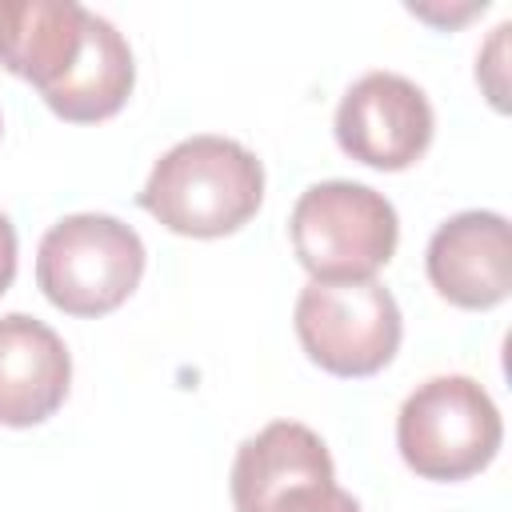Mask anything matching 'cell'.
Returning a JSON list of instances; mask_svg holds the SVG:
<instances>
[{
    "label": "cell",
    "instance_id": "12",
    "mask_svg": "<svg viewBox=\"0 0 512 512\" xmlns=\"http://www.w3.org/2000/svg\"><path fill=\"white\" fill-rule=\"evenodd\" d=\"M12 280H16V228L0 212V296L12 288Z\"/></svg>",
    "mask_w": 512,
    "mask_h": 512
},
{
    "label": "cell",
    "instance_id": "4",
    "mask_svg": "<svg viewBox=\"0 0 512 512\" xmlns=\"http://www.w3.org/2000/svg\"><path fill=\"white\" fill-rule=\"evenodd\" d=\"M504 440V420L492 396L472 376L424 380L396 416V448L424 480H468L484 472Z\"/></svg>",
    "mask_w": 512,
    "mask_h": 512
},
{
    "label": "cell",
    "instance_id": "3",
    "mask_svg": "<svg viewBox=\"0 0 512 512\" xmlns=\"http://www.w3.org/2000/svg\"><path fill=\"white\" fill-rule=\"evenodd\" d=\"M296 260L312 280H372L396 252L400 220L388 196L356 180H320L288 216Z\"/></svg>",
    "mask_w": 512,
    "mask_h": 512
},
{
    "label": "cell",
    "instance_id": "9",
    "mask_svg": "<svg viewBox=\"0 0 512 512\" xmlns=\"http://www.w3.org/2000/svg\"><path fill=\"white\" fill-rule=\"evenodd\" d=\"M72 356L56 328L28 312L0 316V424H44L68 396Z\"/></svg>",
    "mask_w": 512,
    "mask_h": 512
},
{
    "label": "cell",
    "instance_id": "7",
    "mask_svg": "<svg viewBox=\"0 0 512 512\" xmlns=\"http://www.w3.org/2000/svg\"><path fill=\"white\" fill-rule=\"evenodd\" d=\"M436 132L432 104L420 84L400 72L360 76L336 108V144L380 172H400L416 164Z\"/></svg>",
    "mask_w": 512,
    "mask_h": 512
},
{
    "label": "cell",
    "instance_id": "5",
    "mask_svg": "<svg viewBox=\"0 0 512 512\" xmlns=\"http://www.w3.org/2000/svg\"><path fill=\"white\" fill-rule=\"evenodd\" d=\"M296 336L312 364L360 380L392 364L404 320L396 296L372 280H312L296 296Z\"/></svg>",
    "mask_w": 512,
    "mask_h": 512
},
{
    "label": "cell",
    "instance_id": "1",
    "mask_svg": "<svg viewBox=\"0 0 512 512\" xmlns=\"http://www.w3.org/2000/svg\"><path fill=\"white\" fill-rule=\"evenodd\" d=\"M136 200L168 232L216 240L256 216L264 200V168L240 140L188 136L152 164Z\"/></svg>",
    "mask_w": 512,
    "mask_h": 512
},
{
    "label": "cell",
    "instance_id": "2",
    "mask_svg": "<svg viewBox=\"0 0 512 512\" xmlns=\"http://www.w3.org/2000/svg\"><path fill=\"white\" fill-rule=\"evenodd\" d=\"M144 240L108 212L56 220L36 248V284L68 316L116 312L144 276Z\"/></svg>",
    "mask_w": 512,
    "mask_h": 512
},
{
    "label": "cell",
    "instance_id": "8",
    "mask_svg": "<svg viewBox=\"0 0 512 512\" xmlns=\"http://www.w3.org/2000/svg\"><path fill=\"white\" fill-rule=\"evenodd\" d=\"M432 288L468 312H484L512 292V236L500 212H456L444 220L424 252Z\"/></svg>",
    "mask_w": 512,
    "mask_h": 512
},
{
    "label": "cell",
    "instance_id": "11",
    "mask_svg": "<svg viewBox=\"0 0 512 512\" xmlns=\"http://www.w3.org/2000/svg\"><path fill=\"white\" fill-rule=\"evenodd\" d=\"M132 84H136V60L128 40L116 32L112 20L88 12L84 40L72 68L40 96L60 120L96 124L124 108V100L132 96Z\"/></svg>",
    "mask_w": 512,
    "mask_h": 512
},
{
    "label": "cell",
    "instance_id": "6",
    "mask_svg": "<svg viewBox=\"0 0 512 512\" xmlns=\"http://www.w3.org/2000/svg\"><path fill=\"white\" fill-rule=\"evenodd\" d=\"M232 504L236 512H360L336 484L328 444L296 420H272L236 448Z\"/></svg>",
    "mask_w": 512,
    "mask_h": 512
},
{
    "label": "cell",
    "instance_id": "10",
    "mask_svg": "<svg viewBox=\"0 0 512 512\" xmlns=\"http://www.w3.org/2000/svg\"><path fill=\"white\" fill-rule=\"evenodd\" d=\"M88 8L72 0H0V64L48 92L76 60Z\"/></svg>",
    "mask_w": 512,
    "mask_h": 512
}]
</instances>
